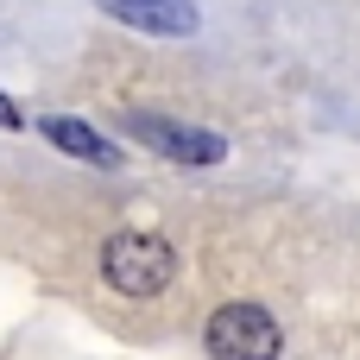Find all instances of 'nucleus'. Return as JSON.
<instances>
[{
  "instance_id": "f257e3e1",
  "label": "nucleus",
  "mask_w": 360,
  "mask_h": 360,
  "mask_svg": "<svg viewBox=\"0 0 360 360\" xmlns=\"http://www.w3.org/2000/svg\"><path fill=\"white\" fill-rule=\"evenodd\" d=\"M101 278L120 291V297H158L171 278H177V253L165 234H146V228H127L101 247Z\"/></svg>"
},
{
  "instance_id": "423d86ee",
  "label": "nucleus",
  "mask_w": 360,
  "mask_h": 360,
  "mask_svg": "<svg viewBox=\"0 0 360 360\" xmlns=\"http://www.w3.org/2000/svg\"><path fill=\"white\" fill-rule=\"evenodd\" d=\"M0 127H25V120H19V108H13V95H0Z\"/></svg>"
},
{
  "instance_id": "39448f33",
  "label": "nucleus",
  "mask_w": 360,
  "mask_h": 360,
  "mask_svg": "<svg viewBox=\"0 0 360 360\" xmlns=\"http://www.w3.org/2000/svg\"><path fill=\"white\" fill-rule=\"evenodd\" d=\"M38 133L57 146V152H70V158H89V165H120V152H114V139H101L89 120H76V114H51V120H38Z\"/></svg>"
},
{
  "instance_id": "20e7f679",
  "label": "nucleus",
  "mask_w": 360,
  "mask_h": 360,
  "mask_svg": "<svg viewBox=\"0 0 360 360\" xmlns=\"http://www.w3.org/2000/svg\"><path fill=\"white\" fill-rule=\"evenodd\" d=\"M95 6H108L133 32H158V38H190L196 32V0H95Z\"/></svg>"
},
{
  "instance_id": "f03ea898",
  "label": "nucleus",
  "mask_w": 360,
  "mask_h": 360,
  "mask_svg": "<svg viewBox=\"0 0 360 360\" xmlns=\"http://www.w3.org/2000/svg\"><path fill=\"white\" fill-rule=\"evenodd\" d=\"M285 329L266 304H221L209 316V354L215 360H278Z\"/></svg>"
},
{
  "instance_id": "7ed1b4c3",
  "label": "nucleus",
  "mask_w": 360,
  "mask_h": 360,
  "mask_svg": "<svg viewBox=\"0 0 360 360\" xmlns=\"http://www.w3.org/2000/svg\"><path fill=\"white\" fill-rule=\"evenodd\" d=\"M120 127H127L139 146H152V152H165V158H177V165H221V158H228L221 133H202V127L171 120V114H146V108H133V114H120Z\"/></svg>"
}]
</instances>
